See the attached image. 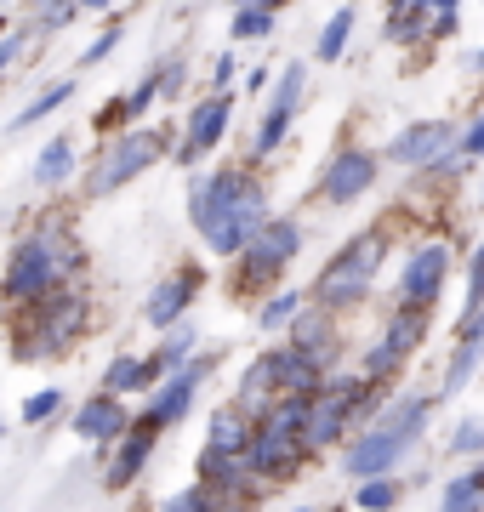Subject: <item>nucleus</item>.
Listing matches in <instances>:
<instances>
[{
  "instance_id": "obj_27",
  "label": "nucleus",
  "mask_w": 484,
  "mask_h": 512,
  "mask_svg": "<svg viewBox=\"0 0 484 512\" xmlns=\"http://www.w3.org/2000/svg\"><path fill=\"white\" fill-rule=\"evenodd\" d=\"M439 512H484V461L473 467V473L450 478V484H445V501H439Z\"/></svg>"
},
{
  "instance_id": "obj_26",
  "label": "nucleus",
  "mask_w": 484,
  "mask_h": 512,
  "mask_svg": "<svg viewBox=\"0 0 484 512\" xmlns=\"http://www.w3.org/2000/svg\"><path fill=\"white\" fill-rule=\"evenodd\" d=\"M405 501V484L393 473H376V478H359V490H354V507L359 512H393Z\"/></svg>"
},
{
  "instance_id": "obj_33",
  "label": "nucleus",
  "mask_w": 484,
  "mask_h": 512,
  "mask_svg": "<svg viewBox=\"0 0 484 512\" xmlns=\"http://www.w3.org/2000/svg\"><path fill=\"white\" fill-rule=\"evenodd\" d=\"M120 35H126V23H120V18H114V23H103V29H97V40L86 46V52H80V69H92V63H103V57H109L114 46H120Z\"/></svg>"
},
{
  "instance_id": "obj_40",
  "label": "nucleus",
  "mask_w": 484,
  "mask_h": 512,
  "mask_svg": "<svg viewBox=\"0 0 484 512\" xmlns=\"http://www.w3.org/2000/svg\"><path fill=\"white\" fill-rule=\"evenodd\" d=\"M462 35V12H433L428 18V40H456Z\"/></svg>"
},
{
  "instance_id": "obj_21",
  "label": "nucleus",
  "mask_w": 484,
  "mask_h": 512,
  "mask_svg": "<svg viewBox=\"0 0 484 512\" xmlns=\"http://www.w3.org/2000/svg\"><path fill=\"white\" fill-rule=\"evenodd\" d=\"M245 444H251V416H245V410H234V404H223V410L211 416V433H205V450H200V456L240 461Z\"/></svg>"
},
{
  "instance_id": "obj_46",
  "label": "nucleus",
  "mask_w": 484,
  "mask_h": 512,
  "mask_svg": "<svg viewBox=\"0 0 484 512\" xmlns=\"http://www.w3.org/2000/svg\"><path fill=\"white\" fill-rule=\"evenodd\" d=\"M473 74H484V46H479V52H473Z\"/></svg>"
},
{
  "instance_id": "obj_29",
  "label": "nucleus",
  "mask_w": 484,
  "mask_h": 512,
  "mask_svg": "<svg viewBox=\"0 0 484 512\" xmlns=\"http://www.w3.org/2000/svg\"><path fill=\"white\" fill-rule=\"evenodd\" d=\"M69 97H75V80H57V86H46L40 97H29V103L18 109V126H40V120H46V114H57Z\"/></svg>"
},
{
  "instance_id": "obj_13",
  "label": "nucleus",
  "mask_w": 484,
  "mask_h": 512,
  "mask_svg": "<svg viewBox=\"0 0 484 512\" xmlns=\"http://www.w3.org/2000/svg\"><path fill=\"white\" fill-rule=\"evenodd\" d=\"M376 154L371 148H336L331 154V165H325V171H319V200L325 205H354V200H365V194H371L376 188Z\"/></svg>"
},
{
  "instance_id": "obj_24",
  "label": "nucleus",
  "mask_w": 484,
  "mask_h": 512,
  "mask_svg": "<svg viewBox=\"0 0 484 512\" xmlns=\"http://www.w3.org/2000/svg\"><path fill=\"white\" fill-rule=\"evenodd\" d=\"M143 387H154L149 376V359H131V353H114V365L103 370V393H143Z\"/></svg>"
},
{
  "instance_id": "obj_8",
  "label": "nucleus",
  "mask_w": 484,
  "mask_h": 512,
  "mask_svg": "<svg viewBox=\"0 0 484 512\" xmlns=\"http://www.w3.org/2000/svg\"><path fill=\"white\" fill-rule=\"evenodd\" d=\"M297 251H302V222H291V217H268L257 228V234L245 239L240 251V291H257V285H268V279H280L291 262H297Z\"/></svg>"
},
{
  "instance_id": "obj_48",
  "label": "nucleus",
  "mask_w": 484,
  "mask_h": 512,
  "mask_svg": "<svg viewBox=\"0 0 484 512\" xmlns=\"http://www.w3.org/2000/svg\"><path fill=\"white\" fill-rule=\"evenodd\" d=\"M228 6H240V0H228Z\"/></svg>"
},
{
  "instance_id": "obj_25",
  "label": "nucleus",
  "mask_w": 484,
  "mask_h": 512,
  "mask_svg": "<svg viewBox=\"0 0 484 512\" xmlns=\"http://www.w3.org/2000/svg\"><path fill=\"white\" fill-rule=\"evenodd\" d=\"M484 359V336H462V348H456V359L445 365V387H439V399H456L467 382H473V370H479Z\"/></svg>"
},
{
  "instance_id": "obj_11",
  "label": "nucleus",
  "mask_w": 484,
  "mask_h": 512,
  "mask_svg": "<svg viewBox=\"0 0 484 512\" xmlns=\"http://www.w3.org/2000/svg\"><path fill=\"white\" fill-rule=\"evenodd\" d=\"M228 120H234V92H205L183 120V137H177V165H200L211 148L228 137Z\"/></svg>"
},
{
  "instance_id": "obj_35",
  "label": "nucleus",
  "mask_w": 484,
  "mask_h": 512,
  "mask_svg": "<svg viewBox=\"0 0 484 512\" xmlns=\"http://www.w3.org/2000/svg\"><path fill=\"white\" fill-rule=\"evenodd\" d=\"M154 74H160V97H177L183 92V80H188V57L171 52L166 63H154Z\"/></svg>"
},
{
  "instance_id": "obj_30",
  "label": "nucleus",
  "mask_w": 484,
  "mask_h": 512,
  "mask_svg": "<svg viewBox=\"0 0 484 512\" xmlns=\"http://www.w3.org/2000/svg\"><path fill=\"white\" fill-rule=\"evenodd\" d=\"M274 18H280V12H262V6L240 0V6H234V29H228V35H234V40H268V35H274Z\"/></svg>"
},
{
  "instance_id": "obj_16",
  "label": "nucleus",
  "mask_w": 484,
  "mask_h": 512,
  "mask_svg": "<svg viewBox=\"0 0 484 512\" xmlns=\"http://www.w3.org/2000/svg\"><path fill=\"white\" fill-rule=\"evenodd\" d=\"M154 427L149 416H137V421H126V433L114 439V461H109V473H103V484L109 490H131L137 484V473L149 467V456H154Z\"/></svg>"
},
{
  "instance_id": "obj_4",
  "label": "nucleus",
  "mask_w": 484,
  "mask_h": 512,
  "mask_svg": "<svg viewBox=\"0 0 484 512\" xmlns=\"http://www.w3.org/2000/svg\"><path fill=\"white\" fill-rule=\"evenodd\" d=\"M382 256H388V234L376 228V234H359L348 239L342 251L319 268L314 279V302L331 313H348V308H365V296L376 285V268H382Z\"/></svg>"
},
{
  "instance_id": "obj_22",
  "label": "nucleus",
  "mask_w": 484,
  "mask_h": 512,
  "mask_svg": "<svg viewBox=\"0 0 484 512\" xmlns=\"http://www.w3.org/2000/svg\"><path fill=\"white\" fill-rule=\"evenodd\" d=\"M75 160L80 154H75V143H69V131H57L52 143L35 154V183L40 188H63L69 177H75Z\"/></svg>"
},
{
  "instance_id": "obj_32",
  "label": "nucleus",
  "mask_w": 484,
  "mask_h": 512,
  "mask_svg": "<svg viewBox=\"0 0 484 512\" xmlns=\"http://www.w3.org/2000/svg\"><path fill=\"white\" fill-rule=\"evenodd\" d=\"M154 103H160V74H143V80H137V86H131L126 92V114H131V126H137V120H143V114L154 109Z\"/></svg>"
},
{
  "instance_id": "obj_44",
  "label": "nucleus",
  "mask_w": 484,
  "mask_h": 512,
  "mask_svg": "<svg viewBox=\"0 0 484 512\" xmlns=\"http://www.w3.org/2000/svg\"><path fill=\"white\" fill-rule=\"evenodd\" d=\"M114 0H80V12H109Z\"/></svg>"
},
{
  "instance_id": "obj_43",
  "label": "nucleus",
  "mask_w": 484,
  "mask_h": 512,
  "mask_svg": "<svg viewBox=\"0 0 484 512\" xmlns=\"http://www.w3.org/2000/svg\"><path fill=\"white\" fill-rule=\"evenodd\" d=\"M428 12H462V0H428Z\"/></svg>"
},
{
  "instance_id": "obj_18",
  "label": "nucleus",
  "mask_w": 484,
  "mask_h": 512,
  "mask_svg": "<svg viewBox=\"0 0 484 512\" xmlns=\"http://www.w3.org/2000/svg\"><path fill=\"white\" fill-rule=\"evenodd\" d=\"M194 296H200V268H177V274H166V279L149 291V302H143V319H149L154 330H171L188 308H194Z\"/></svg>"
},
{
  "instance_id": "obj_3",
  "label": "nucleus",
  "mask_w": 484,
  "mask_h": 512,
  "mask_svg": "<svg viewBox=\"0 0 484 512\" xmlns=\"http://www.w3.org/2000/svg\"><path fill=\"white\" fill-rule=\"evenodd\" d=\"M23 319H18V336H12V348H18L23 365H35V359H63L69 353V342L80 336V325H86V296L80 291H63V285H52L46 296H35V302H23Z\"/></svg>"
},
{
  "instance_id": "obj_36",
  "label": "nucleus",
  "mask_w": 484,
  "mask_h": 512,
  "mask_svg": "<svg viewBox=\"0 0 484 512\" xmlns=\"http://www.w3.org/2000/svg\"><path fill=\"white\" fill-rule=\"evenodd\" d=\"M97 137H114V131H126L131 126V114H126V97H109V103H103V109H97Z\"/></svg>"
},
{
  "instance_id": "obj_15",
  "label": "nucleus",
  "mask_w": 484,
  "mask_h": 512,
  "mask_svg": "<svg viewBox=\"0 0 484 512\" xmlns=\"http://www.w3.org/2000/svg\"><path fill=\"white\" fill-rule=\"evenodd\" d=\"M445 148H456V126H450V120H416V126H405L388 143V160L405 165V171H422V165L439 160Z\"/></svg>"
},
{
  "instance_id": "obj_20",
  "label": "nucleus",
  "mask_w": 484,
  "mask_h": 512,
  "mask_svg": "<svg viewBox=\"0 0 484 512\" xmlns=\"http://www.w3.org/2000/svg\"><path fill=\"white\" fill-rule=\"evenodd\" d=\"M268 370H274V387H280V393H314V387L325 382V370H319L308 353H297L291 342H285V348H268Z\"/></svg>"
},
{
  "instance_id": "obj_10",
  "label": "nucleus",
  "mask_w": 484,
  "mask_h": 512,
  "mask_svg": "<svg viewBox=\"0 0 484 512\" xmlns=\"http://www.w3.org/2000/svg\"><path fill=\"white\" fill-rule=\"evenodd\" d=\"M302 92H308V63H285L274 74V97H268V109L257 120V137H251V160H268L285 143V131H291V120L302 109Z\"/></svg>"
},
{
  "instance_id": "obj_12",
  "label": "nucleus",
  "mask_w": 484,
  "mask_h": 512,
  "mask_svg": "<svg viewBox=\"0 0 484 512\" xmlns=\"http://www.w3.org/2000/svg\"><path fill=\"white\" fill-rule=\"evenodd\" d=\"M445 279H450V245L445 239H428L405 256L399 268V308H433L445 296Z\"/></svg>"
},
{
  "instance_id": "obj_19",
  "label": "nucleus",
  "mask_w": 484,
  "mask_h": 512,
  "mask_svg": "<svg viewBox=\"0 0 484 512\" xmlns=\"http://www.w3.org/2000/svg\"><path fill=\"white\" fill-rule=\"evenodd\" d=\"M126 404H120V393H97V399H86L75 410V433L92 444H114L120 433H126Z\"/></svg>"
},
{
  "instance_id": "obj_34",
  "label": "nucleus",
  "mask_w": 484,
  "mask_h": 512,
  "mask_svg": "<svg viewBox=\"0 0 484 512\" xmlns=\"http://www.w3.org/2000/svg\"><path fill=\"white\" fill-rule=\"evenodd\" d=\"M450 450H456V456H484V421H479V416L456 421V433H450Z\"/></svg>"
},
{
  "instance_id": "obj_47",
  "label": "nucleus",
  "mask_w": 484,
  "mask_h": 512,
  "mask_svg": "<svg viewBox=\"0 0 484 512\" xmlns=\"http://www.w3.org/2000/svg\"><path fill=\"white\" fill-rule=\"evenodd\" d=\"M6 29H12V23H6V18H0V35H6Z\"/></svg>"
},
{
  "instance_id": "obj_39",
  "label": "nucleus",
  "mask_w": 484,
  "mask_h": 512,
  "mask_svg": "<svg viewBox=\"0 0 484 512\" xmlns=\"http://www.w3.org/2000/svg\"><path fill=\"white\" fill-rule=\"evenodd\" d=\"M456 154H467V160H484V114H479V120H467V126L456 131Z\"/></svg>"
},
{
  "instance_id": "obj_42",
  "label": "nucleus",
  "mask_w": 484,
  "mask_h": 512,
  "mask_svg": "<svg viewBox=\"0 0 484 512\" xmlns=\"http://www.w3.org/2000/svg\"><path fill=\"white\" fill-rule=\"evenodd\" d=\"M268 80H274V69H251V74H245V92H262Z\"/></svg>"
},
{
  "instance_id": "obj_9",
  "label": "nucleus",
  "mask_w": 484,
  "mask_h": 512,
  "mask_svg": "<svg viewBox=\"0 0 484 512\" xmlns=\"http://www.w3.org/2000/svg\"><path fill=\"white\" fill-rule=\"evenodd\" d=\"M422 336H428V308H399L388 319V330L365 348V370H359V376H365V382H393V376L410 365V353L422 348Z\"/></svg>"
},
{
  "instance_id": "obj_23",
  "label": "nucleus",
  "mask_w": 484,
  "mask_h": 512,
  "mask_svg": "<svg viewBox=\"0 0 484 512\" xmlns=\"http://www.w3.org/2000/svg\"><path fill=\"white\" fill-rule=\"evenodd\" d=\"M354 23H359L354 6H336L331 18H325V29H319V40H314V57H319V63H336V57L348 52V40H354Z\"/></svg>"
},
{
  "instance_id": "obj_7",
  "label": "nucleus",
  "mask_w": 484,
  "mask_h": 512,
  "mask_svg": "<svg viewBox=\"0 0 484 512\" xmlns=\"http://www.w3.org/2000/svg\"><path fill=\"white\" fill-rule=\"evenodd\" d=\"M171 154V137L160 126H126L114 131L109 143H103V154H97L92 177H86V194L92 200H103V194H114V188H126L131 177H143L149 165H160Z\"/></svg>"
},
{
  "instance_id": "obj_41",
  "label": "nucleus",
  "mask_w": 484,
  "mask_h": 512,
  "mask_svg": "<svg viewBox=\"0 0 484 512\" xmlns=\"http://www.w3.org/2000/svg\"><path fill=\"white\" fill-rule=\"evenodd\" d=\"M456 330H462V336H484V296L462 308V325H456Z\"/></svg>"
},
{
  "instance_id": "obj_28",
  "label": "nucleus",
  "mask_w": 484,
  "mask_h": 512,
  "mask_svg": "<svg viewBox=\"0 0 484 512\" xmlns=\"http://www.w3.org/2000/svg\"><path fill=\"white\" fill-rule=\"evenodd\" d=\"M188 353H194V330L177 319V325H171V336L160 342V353L149 359V376H154V382H160V376H171L177 365H188Z\"/></svg>"
},
{
  "instance_id": "obj_37",
  "label": "nucleus",
  "mask_w": 484,
  "mask_h": 512,
  "mask_svg": "<svg viewBox=\"0 0 484 512\" xmlns=\"http://www.w3.org/2000/svg\"><path fill=\"white\" fill-rule=\"evenodd\" d=\"M57 410H63V393H57V387H40L35 399L23 404V421H29V427H35V421H52Z\"/></svg>"
},
{
  "instance_id": "obj_2",
  "label": "nucleus",
  "mask_w": 484,
  "mask_h": 512,
  "mask_svg": "<svg viewBox=\"0 0 484 512\" xmlns=\"http://www.w3.org/2000/svg\"><path fill=\"white\" fill-rule=\"evenodd\" d=\"M302 421H308V393H280L257 421H251V444H245V467L257 484L268 478H291L302 461L314 456L302 444Z\"/></svg>"
},
{
  "instance_id": "obj_38",
  "label": "nucleus",
  "mask_w": 484,
  "mask_h": 512,
  "mask_svg": "<svg viewBox=\"0 0 484 512\" xmlns=\"http://www.w3.org/2000/svg\"><path fill=\"white\" fill-rule=\"evenodd\" d=\"M234 80H240V57L223 52L217 63H211V80H205V86H211V92H234Z\"/></svg>"
},
{
  "instance_id": "obj_5",
  "label": "nucleus",
  "mask_w": 484,
  "mask_h": 512,
  "mask_svg": "<svg viewBox=\"0 0 484 512\" xmlns=\"http://www.w3.org/2000/svg\"><path fill=\"white\" fill-rule=\"evenodd\" d=\"M69 268H80L75 239L63 234V228H40V234L18 239V251H12V262H6V296L23 308V302L46 296L52 285H63Z\"/></svg>"
},
{
  "instance_id": "obj_17",
  "label": "nucleus",
  "mask_w": 484,
  "mask_h": 512,
  "mask_svg": "<svg viewBox=\"0 0 484 512\" xmlns=\"http://www.w3.org/2000/svg\"><path fill=\"white\" fill-rule=\"evenodd\" d=\"M291 348L308 353L319 370L336 365V353H342V336H336V313L331 308H297L291 313Z\"/></svg>"
},
{
  "instance_id": "obj_6",
  "label": "nucleus",
  "mask_w": 484,
  "mask_h": 512,
  "mask_svg": "<svg viewBox=\"0 0 484 512\" xmlns=\"http://www.w3.org/2000/svg\"><path fill=\"white\" fill-rule=\"evenodd\" d=\"M365 376H331L325 370V382L308 393V421H302V444L308 450H325V444H342V433L354 427V421L376 416V399Z\"/></svg>"
},
{
  "instance_id": "obj_14",
  "label": "nucleus",
  "mask_w": 484,
  "mask_h": 512,
  "mask_svg": "<svg viewBox=\"0 0 484 512\" xmlns=\"http://www.w3.org/2000/svg\"><path fill=\"white\" fill-rule=\"evenodd\" d=\"M211 365H217L211 353H205V359H188V365H177L166 382H160V393L143 404V416H149L154 427H171V421H183L188 410H194V393H200V382L211 376Z\"/></svg>"
},
{
  "instance_id": "obj_45",
  "label": "nucleus",
  "mask_w": 484,
  "mask_h": 512,
  "mask_svg": "<svg viewBox=\"0 0 484 512\" xmlns=\"http://www.w3.org/2000/svg\"><path fill=\"white\" fill-rule=\"evenodd\" d=\"M251 6H262V12H280V6H291V0H251Z\"/></svg>"
},
{
  "instance_id": "obj_31",
  "label": "nucleus",
  "mask_w": 484,
  "mask_h": 512,
  "mask_svg": "<svg viewBox=\"0 0 484 512\" xmlns=\"http://www.w3.org/2000/svg\"><path fill=\"white\" fill-rule=\"evenodd\" d=\"M297 308H302V291H280V296H268V308L257 313V325H262V330H285Z\"/></svg>"
},
{
  "instance_id": "obj_1",
  "label": "nucleus",
  "mask_w": 484,
  "mask_h": 512,
  "mask_svg": "<svg viewBox=\"0 0 484 512\" xmlns=\"http://www.w3.org/2000/svg\"><path fill=\"white\" fill-rule=\"evenodd\" d=\"M188 222L217 256H234L268 222V194L245 165H223L188 188Z\"/></svg>"
}]
</instances>
